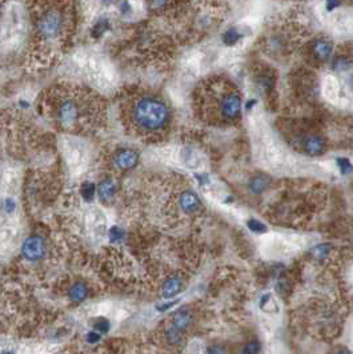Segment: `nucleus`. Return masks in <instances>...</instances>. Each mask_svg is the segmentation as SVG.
<instances>
[{"label":"nucleus","mask_w":353,"mask_h":354,"mask_svg":"<svg viewBox=\"0 0 353 354\" xmlns=\"http://www.w3.org/2000/svg\"><path fill=\"white\" fill-rule=\"evenodd\" d=\"M224 43L225 44H228V46H232V44H235L237 40L240 39V32L237 30H229V31H227L224 34Z\"/></svg>","instance_id":"obj_18"},{"label":"nucleus","mask_w":353,"mask_h":354,"mask_svg":"<svg viewBox=\"0 0 353 354\" xmlns=\"http://www.w3.org/2000/svg\"><path fill=\"white\" fill-rule=\"evenodd\" d=\"M116 183L112 179H106L103 180L100 183L99 188H98V194H99L100 201L106 202L110 201L111 198H114V196L116 194Z\"/></svg>","instance_id":"obj_9"},{"label":"nucleus","mask_w":353,"mask_h":354,"mask_svg":"<svg viewBox=\"0 0 353 354\" xmlns=\"http://www.w3.org/2000/svg\"><path fill=\"white\" fill-rule=\"evenodd\" d=\"M108 20H100V22H98L95 26V28H94V36H99L100 34H103L104 31L108 28Z\"/></svg>","instance_id":"obj_23"},{"label":"nucleus","mask_w":353,"mask_h":354,"mask_svg":"<svg viewBox=\"0 0 353 354\" xmlns=\"http://www.w3.org/2000/svg\"><path fill=\"white\" fill-rule=\"evenodd\" d=\"M191 321H192L191 313L187 310H180V312L175 313V316L172 318V327H175L180 331L186 330L187 327L190 326Z\"/></svg>","instance_id":"obj_12"},{"label":"nucleus","mask_w":353,"mask_h":354,"mask_svg":"<svg viewBox=\"0 0 353 354\" xmlns=\"http://www.w3.org/2000/svg\"><path fill=\"white\" fill-rule=\"evenodd\" d=\"M123 233L119 230L118 228H114L112 230H111V240L112 241H119L120 239H122Z\"/></svg>","instance_id":"obj_28"},{"label":"nucleus","mask_w":353,"mask_h":354,"mask_svg":"<svg viewBox=\"0 0 353 354\" xmlns=\"http://www.w3.org/2000/svg\"><path fill=\"white\" fill-rule=\"evenodd\" d=\"M110 321L106 320V318H98L94 322V330L98 331V333H107V331L110 330Z\"/></svg>","instance_id":"obj_17"},{"label":"nucleus","mask_w":353,"mask_h":354,"mask_svg":"<svg viewBox=\"0 0 353 354\" xmlns=\"http://www.w3.org/2000/svg\"><path fill=\"white\" fill-rule=\"evenodd\" d=\"M312 50H313V54L319 57L320 60H327L328 57L330 56V54H332V44L328 40L319 39V40L313 42Z\"/></svg>","instance_id":"obj_10"},{"label":"nucleus","mask_w":353,"mask_h":354,"mask_svg":"<svg viewBox=\"0 0 353 354\" xmlns=\"http://www.w3.org/2000/svg\"><path fill=\"white\" fill-rule=\"evenodd\" d=\"M77 116V107L72 100H65L57 108V117L63 124H72Z\"/></svg>","instance_id":"obj_6"},{"label":"nucleus","mask_w":353,"mask_h":354,"mask_svg":"<svg viewBox=\"0 0 353 354\" xmlns=\"http://www.w3.org/2000/svg\"><path fill=\"white\" fill-rule=\"evenodd\" d=\"M205 354H227V349L223 345H211L205 350Z\"/></svg>","instance_id":"obj_25"},{"label":"nucleus","mask_w":353,"mask_h":354,"mask_svg":"<svg viewBox=\"0 0 353 354\" xmlns=\"http://www.w3.org/2000/svg\"><path fill=\"white\" fill-rule=\"evenodd\" d=\"M115 163L120 169H124V171L133 169L139 163V155L132 149H123L116 153Z\"/></svg>","instance_id":"obj_5"},{"label":"nucleus","mask_w":353,"mask_h":354,"mask_svg":"<svg viewBox=\"0 0 353 354\" xmlns=\"http://www.w3.org/2000/svg\"><path fill=\"white\" fill-rule=\"evenodd\" d=\"M80 192H81V197L84 198V201L91 202L92 200H94V197H95V192H96L95 184L90 183V181L84 183L83 185H81V191Z\"/></svg>","instance_id":"obj_15"},{"label":"nucleus","mask_w":353,"mask_h":354,"mask_svg":"<svg viewBox=\"0 0 353 354\" xmlns=\"http://www.w3.org/2000/svg\"><path fill=\"white\" fill-rule=\"evenodd\" d=\"M183 289V282L180 278H169L164 282L163 285V297L164 298H172L178 296Z\"/></svg>","instance_id":"obj_11"},{"label":"nucleus","mask_w":353,"mask_h":354,"mask_svg":"<svg viewBox=\"0 0 353 354\" xmlns=\"http://www.w3.org/2000/svg\"><path fill=\"white\" fill-rule=\"evenodd\" d=\"M68 296L71 300L76 301V302L85 300L88 296L87 285H84L83 282H76L75 285L71 286V289H69L68 292Z\"/></svg>","instance_id":"obj_13"},{"label":"nucleus","mask_w":353,"mask_h":354,"mask_svg":"<svg viewBox=\"0 0 353 354\" xmlns=\"http://www.w3.org/2000/svg\"><path fill=\"white\" fill-rule=\"evenodd\" d=\"M254 103H256V101H254V100H251V101H249V103H247V109H251V108H252V105H253Z\"/></svg>","instance_id":"obj_31"},{"label":"nucleus","mask_w":353,"mask_h":354,"mask_svg":"<svg viewBox=\"0 0 353 354\" xmlns=\"http://www.w3.org/2000/svg\"><path fill=\"white\" fill-rule=\"evenodd\" d=\"M179 301L176 300V301H171V302H167V304H161V305H157L156 306V309L159 310V312H165V310H168V309H171V308H173L176 304H178Z\"/></svg>","instance_id":"obj_26"},{"label":"nucleus","mask_w":353,"mask_h":354,"mask_svg":"<svg viewBox=\"0 0 353 354\" xmlns=\"http://www.w3.org/2000/svg\"><path fill=\"white\" fill-rule=\"evenodd\" d=\"M268 184H270L268 177H266V176L262 175L256 176V177H253V179L251 180V183H249V189H251L253 193H261L262 191H266Z\"/></svg>","instance_id":"obj_14"},{"label":"nucleus","mask_w":353,"mask_h":354,"mask_svg":"<svg viewBox=\"0 0 353 354\" xmlns=\"http://www.w3.org/2000/svg\"><path fill=\"white\" fill-rule=\"evenodd\" d=\"M328 6V10H332V8H334V7H338V6H341V3H337V2H334V3H328L327 4Z\"/></svg>","instance_id":"obj_30"},{"label":"nucleus","mask_w":353,"mask_h":354,"mask_svg":"<svg viewBox=\"0 0 353 354\" xmlns=\"http://www.w3.org/2000/svg\"><path fill=\"white\" fill-rule=\"evenodd\" d=\"M258 351H260V342L258 341L248 342L243 349V354H258Z\"/></svg>","instance_id":"obj_21"},{"label":"nucleus","mask_w":353,"mask_h":354,"mask_svg":"<svg viewBox=\"0 0 353 354\" xmlns=\"http://www.w3.org/2000/svg\"><path fill=\"white\" fill-rule=\"evenodd\" d=\"M14 209H15V202L12 201V200H6V210L7 212H12Z\"/></svg>","instance_id":"obj_29"},{"label":"nucleus","mask_w":353,"mask_h":354,"mask_svg":"<svg viewBox=\"0 0 353 354\" xmlns=\"http://www.w3.org/2000/svg\"><path fill=\"white\" fill-rule=\"evenodd\" d=\"M63 18L57 10H47L38 20V30L43 38L53 39L61 32Z\"/></svg>","instance_id":"obj_3"},{"label":"nucleus","mask_w":353,"mask_h":354,"mask_svg":"<svg viewBox=\"0 0 353 354\" xmlns=\"http://www.w3.org/2000/svg\"><path fill=\"white\" fill-rule=\"evenodd\" d=\"M180 206L182 209L187 213H192V212H196L200 206V200L194 192L187 191L180 196Z\"/></svg>","instance_id":"obj_8"},{"label":"nucleus","mask_w":353,"mask_h":354,"mask_svg":"<svg viewBox=\"0 0 353 354\" xmlns=\"http://www.w3.org/2000/svg\"><path fill=\"white\" fill-rule=\"evenodd\" d=\"M304 151L311 155V156H317L320 153H323L324 151V140L320 136H316V135H311V136H307L304 139L303 143Z\"/></svg>","instance_id":"obj_7"},{"label":"nucleus","mask_w":353,"mask_h":354,"mask_svg":"<svg viewBox=\"0 0 353 354\" xmlns=\"http://www.w3.org/2000/svg\"><path fill=\"white\" fill-rule=\"evenodd\" d=\"M349 65H350V63L346 60V59H344V57H338V59H336V60H334L333 68L342 71V69L348 68Z\"/></svg>","instance_id":"obj_24"},{"label":"nucleus","mask_w":353,"mask_h":354,"mask_svg":"<svg viewBox=\"0 0 353 354\" xmlns=\"http://www.w3.org/2000/svg\"><path fill=\"white\" fill-rule=\"evenodd\" d=\"M22 253L27 260L30 261H38L46 253V244L42 237L31 236L24 241L22 247Z\"/></svg>","instance_id":"obj_4"},{"label":"nucleus","mask_w":353,"mask_h":354,"mask_svg":"<svg viewBox=\"0 0 353 354\" xmlns=\"http://www.w3.org/2000/svg\"><path fill=\"white\" fill-rule=\"evenodd\" d=\"M131 119L137 130L145 134H157L165 130L171 120V112L161 100L141 97L132 105Z\"/></svg>","instance_id":"obj_1"},{"label":"nucleus","mask_w":353,"mask_h":354,"mask_svg":"<svg viewBox=\"0 0 353 354\" xmlns=\"http://www.w3.org/2000/svg\"><path fill=\"white\" fill-rule=\"evenodd\" d=\"M87 341L91 343H95V342H99L100 341V334L98 333V331H90L87 334Z\"/></svg>","instance_id":"obj_27"},{"label":"nucleus","mask_w":353,"mask_h":354,"mask_svg":"<svg viewBox=\"0 0 353 354\" xmlns=\"http://www.w3.org/2000/svg\"><path fill=\"white\" fill-rule=\"evenodd\" d=\"M338 354H352L350 351H348V350H342V351H340Z\"/></svg>","instance_id":"obj_32"},{"label":"nucleus","mask_w":353,"mask_h":354,"mask_svg":"<svg viewBox=\"0 0 353 354\" xmlns=\"http://www.w3.org/2000/svg\"><path fill=\"white\" fill-rule=\"evenodd\" d=\"M329 251H330L329 245L321 244V245H317V247L313 248L312 253H313V256H315L316 259H324V257H327V255L329 253Z\"/></svg>","instance_id":"obj_19"},{"label":"nucleus","mask_w":353,"mask_h":354,"mask_svg":"<svg viewBox=\"0 0 353 354\" xmlns=\"http://www.w3.org/2000/svg\"><path fill=\"white\" fill-rule=\"evenodd\" d=\"M247 226L251 229L252 232H254V233H264V232H267V229H268L266 225L257 220H249L247 222Z\"/></svg>","instance_id":"obj_20"},{"label":"nucleus","mask_w":353,"mask_h":354,"mask_svg":"<svg viewBox=\"0 0 353 354\" xmlns=\"http://www.w3.org/2000/svg\"><path fill=\"white\" fill-rule=\"evenodd\" d=\"M165 337H167L168 342L171 343H180L183 339V334L182 331L175 329V327H171L165 331Z\"/></svg>","instance_id":"obj_16"},{"label":"nucleus","mask_w":353,"mask_h":354,"mask_svg":"<svg viewBox=\"0 0 353 354\" xmlns=\"http://www.w3.org/2000/svg\"><path fill=\"white\" fill-rule=\"evenodd\" d=\"M337 164H338V167H340V169H341L342 173H349V172H352L353 167H352V164L349 163V160H348V159H342V157H338Z\"/></svg>","instance_id":"obj_22"},{"label":"nucleus","mask_w":353,"mask_h":354,"mask_svg":"<svg viewBox=\"0 0 353 354\" xmlns=\"http://www.w3.org/2000/svg\"><path fill=\"white\" fill-rule=\"evenodd\" d=\"M219 116L225 122H233L241 113V99L237 92L225 91L217 100Z\"/></svg>","instance_id":"obj_2"}]
</instances>
